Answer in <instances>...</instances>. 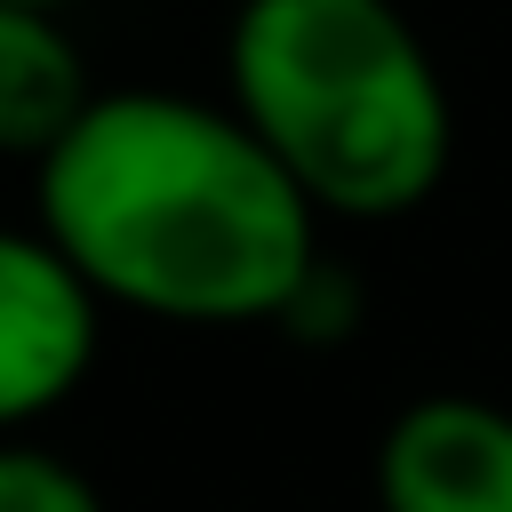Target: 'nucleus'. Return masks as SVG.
<instances>
[{
  "instance_id": "4",
  "label": "nucleus",
  "mask_w": 512,
  "mask_h": 512,
  "mask_svg": "<svg viewBox=\"0 0 512 512\" xmlns=\"http://www.w3.org/2000/svg\"><path fill=\"white\" fill-rule=\"evenodd\" d=\"M376 512H512V408L488 392H416L368 456Z\"/></svg>"
},
{
  "instance_id": "6",
  "label": "nucleus",
  "mask_w": 512,
  "mask_h": 512,
  "mask_svg": "<svg viewBox=\"0 0 512 512\" xmlns=\"http://www.w3.org/2000/svg\"><path fill=\"white\" fill-rule=\"evenodd\" d=\"M0 512H112L96 472H80L64 448L0 440Z\"/></svg>"
},
{
  "instance_id": "7",
  "label": "nucleus",
  "mask_w": 512,
  "mask_h": 512,
  "mask_svg": "<svg viewBox=\"0 0 512 512\" xmlns=\"http://www.w3.org/2000/svg\"><path fill=\"white\" fill-rule=\"evenodd\" d=\"M352 328H360V280H352L336 256H320V272H312V280L296 288V304L280 312V336L328 352V344H344Z\"/></svg>"
},
{
  "instance_id": "2",
  "label": "nucleus",
  "mask_w": 512,
  "mask_h": 512,
  "mask_svg": "<svg viewBox=\"0 0 512 512\" xmlns=\"http://www.w3.org/2000/svg\"><path fill=\"white\" fill-rule=\"evenodd\" d=\"M224 104L320 224H400L456 168V96L400 0H232Z\"/></svg>"
},
{
  "instance_id": "3",
  "label": "nucleus",
  "mask_w": 512,
  "mask_h": 512,
  "mask_svg": "<svg viewBox=\"0 0 512 512\" xmlns=\"http://www.w3.org/2000/svg\"><path fill=\"white\" fill-rule=\"evenodd\" d=\"M96 352L104 304L32 224H0V440H32L96 376Z\"/></svg>"
},
{
  "instance_id": "5",
  "label": "nucleus",
  "mask_w": 512,
  "mask_h": 512,
  "mask_svg": "<svg viewBox=\"0 0 512 512\" xmlns=\"http://www.w3.org/2000/svg\"><path fill=\"white\" fill-rule=\"evenodd\" d=\"M96 80L64 16L0 8V160H40L80 112Z\"/></svg>"
},
{
  "instance_id": "1",
  "label": "nucleus",
  "mask_w": 512,
  "mask_h": 512,
  "mask_svg": "<svg viewBox=\"0 0 512 512\" xmlns=\"http://www.w3.org/2000/svg\"><path fill=\"white\" fill-rule=\"evenodd\" d=\"M32 232L104 312L168 328H280L328 224L224 96L96 88L32 160Z\"/></svg>"
},
{
  "instance_id": "8",
  "label": "nucleus",
  "mask_w": 512,
  "mask_h": 512,
  "mask_svg": "<svg viewBox=\"0 0 512 512\" xmlns=\"http://www.w3.org/2000/svg\"><path fill=\"white\" fill-rule=\"evenodd\" d=\"M0 8H40V16H72L80 0H0Z\"/></svg>"
}]
</instances>
